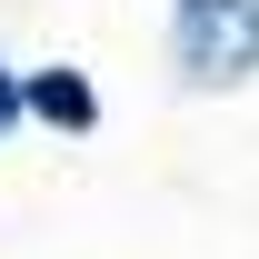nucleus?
<instances>
[{"instance_id": "f257e3e1", "label": "nucleus", "mask_w": 259, "mask_h": 259, "mask_svg": "<svg viewBox=\"0 0 259 259\" xmlns=\"http://www.w3.org/2000/svg\"><path fill=\"white\" fill-rule=\"evenodd\" d=\"M180 60H190V80H239L249 70V0H180Z\"/></svg>"}, {"instance_id": "f03ea898", "label": "nucleus", "mask_w": 259, "mask_h": 259, "mask_svg": "<svg viewBox=\"0 0 259 259\" xmlns=\"http://www.w3.org/2000/svg\"><path fill=\"white\" fill-rule=\"evenodd\" d=\"M20 110H40V120H60V130H90V120H100V100H90L80 70H40L30 90H20Z\"/></svg>"}, {"instance_id": "7ed1b4c3", "label": "nucleus", "mask_w": 259, "mask_h": 259, "mask_svg": "<svg viewBox=\"0 0 259 259\" xmlns=\"http://www.w3.org/2000/svg\"><path fill=\"white\" fill-rule=\"evenodd\" d=\"M20 120V80H10V70H0V130Z\"/></svg>"}]
</instances>
